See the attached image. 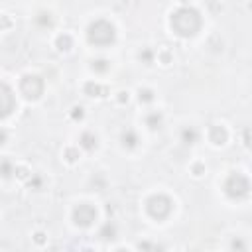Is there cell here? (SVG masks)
I'll use <instances>...</instances> for the list:
<instances>
[{
  "label": "cell",
  "instance_id": "cell-1",
  "mask_svg": "<svg viewBox=\"0 0 252 252\" xmlns=\"http://www.w3.org/2000/svg\"><path fill=\"white\" fill-rule=\"evenodd\" d=\"M171 24H173V28H175L179 33L191 35V33H195V30L199 28V16H197L193 10H179V12L173 16Z\"/></svg>",
  "mask_w": 252,
  "mask_h": 252
},
{
  "label": "cell",
  "instance_id": "cell-4",
  "mask_svg": "<svg viewBox=\"0 0 252 252\" xmlns=\"http://www.w3.org/2000/svg\"><path fill=\"white\" fill-rule=\"evenodd\" d=\"M8 98H10V93H8V89L4 87V100H6L4 108H2V110H4V114H8V112H10V106H8Z\"/></svg>",
  "mask_w": 252,
  "mask_h": 252
},
{
  "label": "cell",
  "instance_id": "cell-3",
  "mask_svg": "<svg viewBox=\"0 0 252 252\" xmlns=\"http://www.w3.org/2000/svg\"><path fill=\"white\" fill-rule=\"evenodd\" d=\"M22 91L26 93V96L35 98L41 93V81L37 77H26L24 83H22Z\"/></svg>",
  "mask_w": 252,
  "mask_h": 252
},
{
  "label": "cell",
  "instance_id": "cell-2",
  "mask_svg": "<svg viewBox=\"0 0 252 252\" xmlns=\"http://www.w3.org/2000/svg\"><path fill=\"white\" fill-rule=\"evenodd\" d=\"M112 35H114L112 26H108L106 22H96L94 26H91V32H89V37L94 43H108L112 41Z\"/></svg>",
  "mask_w": 252,
  "mask_h": 252
}]
</instances>
